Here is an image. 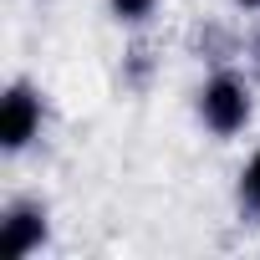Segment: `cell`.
I'll return each mask as SVG.
<instances>
[{
    "label": "cell",
    "instance_id": "obj_1",
    "mask_svg": "<svg viewBox=\"0 0 260 260\" xmlns=\"http://www.w3.org/2000/svg\"><path fill=\"white\" fill-rule=\"evenodd\" d=\"M194 112H199V122L214 138H235L255 117V92H250V82L235 67H209L204 87L194 92Z\"/></svg>",
    "mask_w": 260,
    "mask_h": 260
},
{
    "label": "cell",
    "instance_id": "obj_8",
    "mask_svg": "<svg viewBox=\"0 0 260 260\" xmlns=\"http://www.w3.org/2000/svg\"><path fill=\"white\" fill-rule=\"evenodd\" d=\"M235 11H250V16H260V0H230Z\"/></svg>",
    "mask_w": 260,
    "mask_h": 260
},
{
    "label": "cell",
    "instance_id": "obj_4",
    "mask_svg": "<svg viewBox=\"0 0 260 260\" xmlns=\"http://www.w3.org/2000/svg\"><path fill=\"white\" fill-rule=\"evenodd\" d=\"M153 77H158V51H153L148 36H133L127 51H122V61H117V82H122L127 92H148Z\"/></svg>",
    "mask_w": 260,
    "mask_h": 260
},
{
    "label": "cell",
    "instance_id": "obj_2",
    "mask_svg": "<svg viewBox=\"0 0 260 260\" xmlns=\"http://www.w3.org/2000/svg\"><path fill=\"white\" fill-rule=\"evenodd\" d=\"M46 127V97L31 87V82H11L0 92V148L6 153H26Z\"/></svg>",
    "mask_w": 260,
    "mask_h": 260
},
{
    "label": "cell",
    "instance_id": "obj_9",
    "mask_svg": "<svg viewBox=\"0 0 260 260\" xmlns=\"http://www.w3.org/2000/svg\"><path fill=\"white\" fill-rule=\"evenodd\" d=\"M250 56H255V61H260V26H255V31H250Z\"/></svg>",
    "mask_w": 260,
    "mask_h": 260
},
{
    "label": "cell",
    "instance_id": "obj_5",
    "mask_svg": "<svg viewBox=\"0 0 260 260\" xmlns=\"http://www.w3.org/2000/svg\"><path fill=\"white\" fill-rule=\"evenodd\" d=\"M240 36L230 31V26H219V21H204L194 36H189V51L199 56V61H209V67H230L235 56H240Z\"/></svg>",
    "mask_w": 260,
    "mask_h": 260
},
{
    "label": "cell",
    "instance_id": "obj_6",
    "mask_svg": "<svg viewBox=\"0 0 260 260\" xmlns=\"http://www.w3.org/2000/svg\"><path fill=\"white\" fill-rule=\"evenodd\" d=\"M235 199H240V209H245L250 219H260V148L245 158V169H240V184H235Z\"/></svg>",
    "mask_w": 260,
    "mask_h": 260
},
{
    "label": "cell",
    "instance_id": "obj_3",
    "mask_svg": "<svg viewBox=\"0 0 260 260\" xmlns=\"http://www.w3.org/2000/svg\"><path fill=\"white\" fill-rule=\"evenodd\" d=\"M46 245H51V209L41 199L21 194V199H11L0 209V255L6 260H26Z\"/></svg>",
    "mask_w": 260,
    "mask_h": 260
},
{
    "label": "cell",
    "instance_id": "obj_7",
    "mask_svg": "<svg viewBox=\"0 0 260 260\" xmlns=\"http://www.w3.org/2000/svg\"><path fill=\"white\" fill-rule=\"evenodd\" d=\"M158 6H164V0H107V16L117 26H148L158 16Z\"/></svg>",
    "mask_w": 260,
    "mask_h": 260
}]
</instances>
